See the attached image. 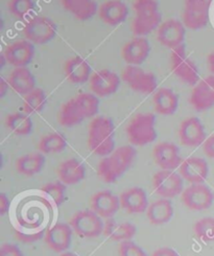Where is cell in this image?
Instances as JSON below:
<instances>
[{
  "instance_id": "cell-1",
  "label": "cell",
  "mask_w": 214,
  "mask_h": 256,
  "mask_svg": "<svg viewBox=\"0 0 214 256\" xmlns=\"http://www.w3.org/2000/svg\"><path fill=\"white\" fill-rule=\"evenodd\" d=\"M100 110V98L92 93H80L71 98L61 109L58 120L63 126L72 128L94 118Z\"/></svg>"
},
{
  "instance_id": "cell-2",
  "label": "cell",
  "mask_w": 214,
  "mask_h": 256,
  "mask_svg": "<svg viewBox=\"0 0 214 256\" xmlns=\"http://www.w3.org/2000/svg\"><path fill=\"white\" fill-rule=\"evenodd\" d=\"M137 156L133 146H124L115 148L113 153L106 156L98 164V176L106 183H115L132 166Z\"/></svg>"
},
{
  "instance_id": "cell-3",
  "label": "cell",
  "mask_w": 214,
  "mask_h": 256,
  "mask_svg": "<svg viewBox=\"0 0 214 256\" xmlns=\"http://www.w3.org/2000/svg\"><path fill=\"white\" fill-rule=\"evenodd\" d=\"M88 146L98 156H109L115 150V126L106 116L95 118L89 126Z\"/></svg>"
},
{
  "instance_id": "cell-4",
  "label": "cell",
  "mask_w": 214,
  "mask_h": 256,
  "mask_svg": "<svg viewBox=\"0 0 214 256\" xmlns=\"http://www.w3.org/2000/svg\"><path fill=\"white\" fill-rule=\"evenodd\" d=\"M134 10L136 16L132 30L137 37H144L159 28L162 15L157 0H135Z\"/></svg>"
},
{
  "instance_id": "cell-5",
  "label": "cell",
  "mask_w": 214,
  "mask_h": 256,
  "mask_svg": "<svg viewBox=\"0 0 214 256\" xmlns=\"http://www.w3.org/2000/svg\"><path fill=\"white\" fill-rule=\"evenodd\" d=\"M128 142L134 146H144L157 139L156 116L152 113H138L126 128Z\"/></svg>"
},
{
  "instance_id": "cell-6",
  "label": "cell",
  "mask_w": 214,
  "mask_h": 256,
  "mask_svg": "<svg viewBox=\"0 0 214 256\" xmlns=\"http://www.w3.org/2000/svg\"><path fill=\"white\" fill-rule=\"evenodd\" d=\"M70 226L76 234L84 238H94L104 234V223L92 209H85L76 212L70 220Z\"/></svg>"
},
{
  "instance_id": "cell-7",
  "label": "cell",
  "mask_w": 214,
  "mask_h": 256,
  "mask_svg": "<svg viewBox=\"0 0 214 256\" xmlns=\"http://www.w3.org/2000/svg\"><path fill=\"white\" fill-rule=\"evenodd\" d=\"M174 74L187 85H196L200 80L198 69L194 62L189 59L185 44L172 50L170 56Z\"/></svg>"
},
{
  "instance_id": "cell-8",
  "label": "cell",
  "mask_w": 214,
  "mask_h": 256,
  "mask_svg": "<svg viewBox=\"0 0 214 256\" xmlns=\"http://www.w3.org/2000/svg\"><path fill=\"white\" fill-rule=\"evenodd\" d=\"M23 34L32 44L42 45L50 42L56 34V23L45 16L30 18L23 28Z\"/></svg>"
},
{
  "instance_id": "cell-9",
  "label": "cell",
  "mask_w": 214,
  "mask_h": 256,
  "mask_svg": "<svg viewBox=\"0 0 214 256\" xmlns=\"http://www.w3.org/2000/svg\"><path fill=\"white\" fill-rule=\"evenodd\" d=\"M213 0H185L183 23L185 28L198 30L204 28L210 19V8Z\"/></svg>"
},
{
  "instance_id": "cell-10",
  "label": "cell",
  "mask_w": 214,
  "mask_h": 256,
  "mask_svg": "<svg viewBox=\"0 0 214 256\" xmlns=\"http://www.w3.org/2000/svg\"><path fill=\"white\" fill-rule=\"evenodd\" d=\"M183 177L174 170H161L154 174L152 186L159 196L172 199L184 192Z\"/></svg>"
},
{
  "instance_id": "cell-11",
  "label": "cell",
  "mask_w": 214,
  "mask_h": 256,
  "mask_svg": "<svg viewBox=\"0 0 214 256\" xmlns=\"http://www.w3.org/2000/svg\"><path fill=\"white\" fill-rule=\"evenodd\" d=\"M122 80L128 86L139 93L150 94L158 87L157 78L154 74L135 65H128L122 72Z\"/></svg>"
},
{
  "instance_id": "cell-12",
  "label": "cell",
  "mask_w": 214,
  "mask_h": 256,
  "mask_svg": "<svg viewBox=\"0 0 214 256\" xmlns=\"http://www.w3.org/2000/svg\"><path fill=\"white\" fill-rule=\"evenodd\" d=\"M213 201L214 194L204 183L192 184L182 192V202L190 210H206L212 206Z\"/></svg>"
},
{
  "instance_id": "cell-13",
  "label": "cell",
  "mask_w": 214,
  "mask_h": 256,
  "mask_svg": "<svg viewBox=\"0 0 214 256\" xmlns=\"http://www.w3.org/2000/svg\"><path fill=\"white\" fill-rule=\"evenodd\" d=\"M186 28L184 23L176 19H170L161 23L157 32L158 41L170 50H174L184 44Z\"/></svg>"
},
{
  "instance_id": "cell-14",
  "label": "cell",
  "mask_w": 214,
  "mask_h": 256,
  "mask_svg": "<svg viewBox=\"0 0 214 256\" xmlns=\"http://www.w3.org/2000/svg\"><path fill=\"white\" fill-rule=\"evenodd\" d=\"M192 106L198 111L203 112L214 107V76L211 74L194 86L189 98Z\"/></svg>"
},
{
  "instance_id": "cell-15",
  "label": "cell",
  "mask_w": 214,
  "mask_h": 256,
  "mask_svg": "<svg viewBox=\"0 0 214 256\" xmlns=\"http://www.w3.org/2000/svg\"><path fill=\"white\" fill-rule=\"evenodd\" d=\"M120 86V78L112 70L102 69L92 74L90 78V88L98 98H106L114 94Z\"/></svg>"
},
{
  "instance_id": "cell-16",
  "label": "cell",
  "mask_w": 214,
  "mask_h": 256,
  "mask_svg": "<svg viewBox=\"0 0 214 256\" xmlns=\"http://www.w3.org/2000/svg\"><path fill=\"white\" fill-rule=\"evenodd\" d=\"M34 44L28 40H20L6 46L4 56L8 64L17 67H28L34 58Z\"/></svg>"
},
{
  "instance_id": "cell-17",
  "label": "cell",
  "mask_w": 214,
  "mask_h": 256,
  "mask_svg": "<svg viewBox=\"0 0 214 256\" xmlns=\"http://www.w3.org/2000/svg\"><path fill=\"white\" fill-rule=\"evenodd\" d=\"M154 160L162 170H174L182 164L180 150L172 142H163L154 148Z\"/></svg>"
},
{
  "instance_id": "cell-18",
  "label": "cell",
  "mask_w": 214,
  "mask_h": 256,
  "mask_svg": "<svg viewBox=\"0 0 214 256\" xmlns=\"http://www.w3.org/2000/svg\"><path fill=\"white\" fill-rule=\"evenodd\" d=\"M120 207V196L110 190L98 192L91 198V209L106 220L113 218Z\"/></svg>"
},
{
  "instance_id": "cell-19",
  "label": "cell",
  "mask_w": 214,
  "mask_h": 256,
  "mask_svg": "<svg viewBox=\"0 0 214 256\" xmlns=\"http://www.w3.org/2000/svg\"><path fill=\"white\" fill-rule=\"evenodd\" d=\"M74 229L66 223H56L46 231L45 242L52 251L61 253L69 249Z\"/></svg>"
},
{
  "instance_id": "cell-20",
  "label": "cell",
  "mask_w": 214,
  "mask_h": 256,
  "mask_svg": "<svg viewBox=\"0 0 214 256\" xmlns=\"http://www.w3.org/2000/svg\"><path fill=\"white\" fill-rule=\"evenodd\" d=\"M179 136L182 144L189 148L200 146L207 139L205 128L198 118L185 120L180 126Z\"/></svg>"
},
{
  "instance_id": "cell-21",
  "label": "cell",
  "mask_w": 214,
  "mask_h": 256,
  "mask_svg": "<svg viewBox=\"0 0 214 256\" xmlns=\"http://www.w3.org/2000/svg\"><path fill=\"white\" fill-rule=\"evenodd\" d=\"M150 54V44L144 37H136L128 41L122 50L124 61L128 65L139 66Z\"/></svg>"
},
{
  "instance_id": "cell-22",
  "label": "cell",
  "mask_w": 214,
  "mask_h": 256,
  "mask_svg": "<svg viewBox=\"0 0 214 256\" xmlns=\"http://www.w3.org/2000/svg\"><path fill=\"white\" fill-rule=\"evenodd\" d=\"M180 174L192 184L204 183L209 176V166L203 158L189 157L180 166Z\"/></svg>"
},
{
  "instance_id": "cell-23",
  "label": "cell",
  "mask_w": 214,
  "mask_h": 256,
  "mask_svg": "<svg viewBox=\"0 0 214 256\" xmlns=\"http://www.w3.org/2000/svg\"><path fill=\"white\" fill-rule=\"evenodd\" d=\"M100 19L111 26L124 23L128 16V8L122 0H108L98 8Z\"/></svg>"
},
{
  "instance_id": "cell-24",
  "label": "cell",
  "mask_w": 214,
  "mask_h": 256,
  "mask_svg": "<svg viewBox=\"0 0 214 256\" xmlns=\"http://www.w3.org/2000/svg\"><path fill=\"white\" fill-rule=\"evenodd\" d=\"M120 206L128 214H142L148 208V200L144 190L133 188L124 190L120 196Z\"/></svg>"
},
{
  "instance_id": "cell-25",
  "label": "cell",
  "mask_w": 214,
  "mask_h": 256,
  "mask_svg": "<svg viewBox=\"0 0 214 256\" xmlns=\"http://www.w3.org/2000/svg\"><path fill=\"white\" fill-rule=\"evenodd\" d=\"M58 178L64 184L76 185L86 178V168L82 162L70 158L62 162L58 170Z\"/></svg>"
},
{
  "instance_id": "cell-26",
  "label": "cell",
  "mask_w": 214,
  "mask_h": 256,
  "mask_svg": "<svg viewBox=\"0 0 214 256\" xmlns=\"http://www.w3.org/2000/svg\"><path fill=\"white\" fill-rule=\"evenodd\" d=\"M65 76L74 84H84L91 78V67L82 56H74L65 63Z\"/></svg>"
},
{
  "instance_id": "cell-27",
  "label": "cell",
  "mask_w": 214,
  "mask_h": 256,
  "mask_svg": "<svg viewBox=\"0 0 214 256\" xmlns=\"http://www.w3.org/2000/svg\"><path fill=\"white\" fill-rule=\"evenodd\" d=\"M8 82L19 94L26 96L36 88V78L28 67H17L12 72Z\"/></svg>"
},
{
  "instance_id": "cell-28",
  "label": "cell",
  "mask_w": 214,
  "mask_h": 256,
  "mask_svg": "<svg viewBox=\"0 0 214 256\" xmlns=\"http://www.w3.org/2000/svg\"><path fill=\"white\" fill-rule=\"evenodd\" d=\"M137 234V228L134 224L128 222H116L115 220L108 218L104 223V234L114 242L132 240Z\"/></svg>"
},
{
  "instance_id": "cell-29",
  "label": "cell",
  "mask_w": 214,
  "mask_h": 256,
  "mask_svg": "<svg viewBox=\"0 0 214 256\" xmlns=\"http://www.w3.org/2000/svg\"><path fill=\"white\" fill-rule=\"evenodd\" d=\"M64 8L80 21H87L98 13L95 0H61Z\"/></svg>"
},
{
  "instance_id": "cell-30",
  "label": "cell",
  "mask_w": 214,
  "mask_h": 256,
  "mask_svg": "<svg viewBox=\"0 0 214 256\" xmlns=\"http://www.w3.org/2000/svg\"><path fill=\"white\" fill-rule=\"evenodd\" d=\"M146 216L150 223L152 225H164L168 223L174 216V206L170 199H160L152 203L148 210Z\"/></svg>"
},
{
  "instance_id": "cell-31",
  "label": "cell",
  "mask_w": 214,
  "mask_h": 256,
  "mask_svg": "<svg viewBox=\"0 0 214 256\" xmlns=\"http://www.w3.org/2000/svg\"><path fill=\"white\" fill-rule=\"evenodd\" d=\"M154 106L161 115H172L179 107V96L170 88H160L154 96Z\"/></svg>"
},
{
  "instance_id": "cell-32",
  "label": "cell",
  "mask_w": 214,
  "mask_h": 256,
  "mask_svg": "<svg viewBox=\"0 0 214 256\" xmlns=\"http://www.w3.org/2000/svg\"><path fill=\"white\" fill-rule=\"evenodd\" d=\"M45 166L43 153H32L23 155L16 160V170L19 174L26 177H32L39 174Z\"/></svg>"
},
{
  "instance_id": "cell-33",
  "label": "cell",
  "mask_w": 214,
  "mask_h": 256,
  "mask_svg": "<svg viewBox=\"0 0 214 256\" xmlns=\"http://www.w3.org/2000/svg\"><path fill=\"white\" fill-rule=\"evenodd\" d=\"M6 124L12 132L18 136L30 135L34 128L30 116L26 113L21 112L10 114L6 120Z\"/></svg>"
},
{
  "instance_id": "cell-34",
  "label": "cell",
  "mask_w": 214,
  "mask_h": 256,
  "mask_svg": "<svg viewBox=\"0 0 214 256\" xmlns=\"http://www.w3.org/2000/svg\"><path fill=\"white\" fill-rule=\"evenodd\" d=\"M66 148L67 140L65 136L58 132L45 135L39 142V150L43 154L61 153Z\"/></svg>"
},
{
  "instance_id": "cell-35",
  "label": "cell",
  "mask_w": 214,
  "mask_h": 256,
  "mask_svg": "<svg viewBox=\"0 0 214 256\" xmlns=\"http://www.w3.org/2000/svg\"><path fill=\"white\" fill-rule=\"evenodd\" d=\"M47 104V96L44 90L41 88H34L26 96L23 100V109L28 115L37 114L44 110Z\"/></svg>"
},
{
  "instance_id": "cell-36",
  "label": "cell",
  "mask_w": 214,
  "mask_h": 256,
  "mask_svg": "<svg viewBox=\"0 0 214 256\" xmlns=\"http://www.w3.org/2000/svg\"><path fill=\"white\" fill-rule=\"evenodd\" d=\"M66 190L67 185L62 181L46 183L42 188V192L50 198L56 207L61 206L64 203Z\"/></svg>"
},
{
  "instance_id": "cell-37",
  "label": "cell",
  "mask_w": 214,
  "mask_h": 256,
  "mask_svg": "<svg viewBox=\"0 0 214 256\" xmlns=\"http://www.w3.org/2000/svg\"><path fill=\"white\" fill-rule=\"evenodd\" d=\"M194 232L202 242H214V218L206 216L198 220L194 224Z\"/></svg>"
},
{
  "instance_id": "cell-38",
  "label": "cell",
  "mask_w": 214,
  "mask_h": 256,
  "mask_svg": "<svg viewBox=\"0 0 214 256\" xmlns=\"http://www.w3.org/2000/svg\"><path fill=\"white\" fill-rule=\"evenodd\" d=\"M8 8L15 18L26 19L34 10L36 4L34 0H10Z\"/></svg>"
},
{
  "instance_id": "cell-39",
  "label": "cell",
  "mask_w": 214,
  "mask_h": 256,
  "mask_svg": "<svg viewBox=\"0 0 214 256\" xmlns=\"http://www.w3.org/2000/svg\"><path fill=\"white\" fill-rule=\"evenodd\" d=\"M118 253H120V256H148L146 252L133 240L120 242Z\"/></svg>"
},
{
  "instance_id": "cell-40",
  "label": "cell",
  "mask_w": 214,
  "mask_h": 256,
  "mask_svg": "<svg viewBox=\"0 0 214 256\" xmlns=\"http://www.w3.org/2000/svg\"><path fill=\"white\" fill-rule=\"evenodd\" d=\"M0 256H23V253L17 245L6 242L0 247Z\"/></svg>"
},
{
  "instance_id": "cell-41",
  "label": "cell",
  "mask_w": 214,
  "mask_h": 256,
  "mask_svg": "<svg viewBox=\"0 0 214 256\" xmlns=\"http://www.w3.org/2000/svg\"><path fill=\"white\" fill-rule=\"evenodd\" d=\"M10 207V198L4 194H0V216H4L8 212Z\"/></svg>"
},
{
  "instance_id": "cell-42",
  "label": "cell",
  "mask_w": 214,
  "mask_h": 256,
  "mask_svg": "<svg viewBox=\"0 0 214 256\" xmlns=\"http://www.w3.org/2000/svg\"><path fill=\"white\" fill-rule=\"evenodd\" d=\"M203 150L206 156L211 159H214V135L207 138L203 144Z\"/></svg>"
},
{
  "instance_id": "cell-43",
  "label": "cell",
  "mask_w": 214,
  "mask_h": 256,
  "mask_svg": "<svg viewBox=\"0 0 214 256\" xmlns=\"http://www.w3.org/2000/svg\"><path fill=\"white\" fill-rule=\"evenodd\" d=\"M152 256H180L174 249L168 248V247H163L160 249H157L154 251Z\"/></svg>"
},
{
  "instance_id": "cell-44",
  "label": "cell",
  "mask_w": 214,
  "mask_h": 256,
  "mask_svg": "<svg viewBox=\"0 0 214 256\" xmlns=\"http://www.w3.org/2000/svg\"><path fill=\"white\" fill-rule=\"evenodd\" d=\"M8 87H10L8 82H6V80L2 78V82H0V96L4 98L6 94Z\"/></svg>"
},
{
  "instance_id": "cell-45",
  "label": "cell",
  "mask_w": 214,
  "mask_h": 256,
  "mask_svg": "<svg viewBox=\"0 0 214 256\" xmlns=\"http://www.w3.org/2000/svg\"><path fill=\"white\" fill-rule=\"evenodd\" d=\"M207 63H208V68H209L210 72L214 76V52H211V54L208 56Z\"/></svg>"
},
{
  "instance_id": "cell-46",
  "label": "cell",
  "mask_w": 214,
  "mask_h": 256,
  "mask_svg": "<svg viewBox=\"0 0 214 256\" xmlns=\"http://www.w3.org/2000/svg\"><path fill=\"white\" fill-rule=\"evenodd\" d=\"M60 256H78V255H76V253H72V252H64Z\"/></svg>"
}]
</instances>
